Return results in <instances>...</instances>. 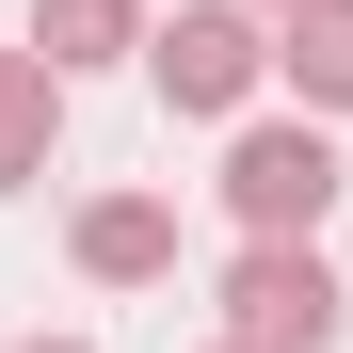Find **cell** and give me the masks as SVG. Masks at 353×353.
Wrapping results in <instances>:
<instances>
[{"instance_id":"obj_1","label":"cell","mask_w":353,"mask_h":353,"mask_svg":"<svg viewBox=\"0 0 353 353\" xmlns=\"http://www.w3.org/2000/svg\"><path fill=\"white\" fill-rule=\"evenodd\" d=\"M209 193L241 209V241H321L353 176H337V145H321V112H289V129H241V145H225Z\"/></svg>"},{"instance_id":"obj_2","label":"cell","mask_w":353,"mask_h":353,"mask_svg":"<svg viewBox=\"0 0 353 353\" xmlns=\"http://www.w3.org/2000/svg\"><path fill=\"white\" fill-rule=\"evenodd\" d=\"M337 321H353V289H337L321 241H241L225 257V337L241 353H337Z\"/></svg>"},{"instance_id":"obj_3","label":"cell","mask_w":353,"mask_h":353,"mask_svg":"<svg viewBox=\"0 0 353 353\" xmlns=\"http://www.w3.org/2000/svg\"><path fill=\"white\" fill-rule=\"evenodd\" d=\"M145 81H161V112H241L273 81V17L257 0H176L145 32Z\"/></svg>"},{"instance_id":"obj_4","label":"cell","mask_w":353,"mask_h":353,"mask_svg":"<svg viewBox=\"0 0 353 353\" xmlns=\"http://www.w3.org/2000/svg\"><path fill=\"white\" fill-rule=\"evenodd\" d=\"M65 257H81L97 289H161V273H176V209H161V193H97V209L65 225Z\"/></svg>"},{"instance_id":"obj_5","label":"cell","mask_w":353,"mask_h":353,"mask_svg":"<svg viewBox=\"0 0 353 353\" xmlns=\"http://www.w3.org/2000/svg\"><path fill=\"white\" fill-rule=\"evenodd\" d=\"M48 145H65V65L48 48H0V193H32Z\"/></svg>"},{"instance_id":"obj_6","label":"cell","mask_w":353,"mask_h":353,"mask_svg":"<svg viewBox=\"0 0 353 353\" xmlns=\"http://www.w3.org/2000/svg\"><path fill=\"white\" fill-rule=\"evenodd\" d=\"M145 0H32V48H48V65H65V81H97V65H145Z\"/></svg>"},{"instance_id":"obj_7","label":"cell","mask_w":353,"mask_h":353,"mask_svg":"<svg viewBox=\"0 0 353 353\" xmlns=\"http://www.w3.org/2000/svg\"><path fill=\"white\" fill-rule=\"evenodd\" d=\"M273 81L305 112H353V0H305V17H273Z\"/></svg>"},{"instance_id":"obj_8","label":"cell","mask_w":353,"mask_h":353,"mask_svg":"<svg viewBox=\"0 0 353 353\" xmlns=\"http://www.w3.org/2000/svg\"><path fill=\"white\" fill-rule=\"evenodd\" d=\"M17 353H97V337H17Z\"/></svg>"},{"instance_id":"obj_9","label":"cell","mask_w":353,"mask_h":353,"mask_svg":"<svg viewBox=\"0 0 353 353\" xmlns=\"http://www.w3.org/2000/svg\"><path fill=\"white\" fill-rule=\"evenodd\" d=\"M257 17H305V0H257Z\"/></svg>"},{"instance_id":"obj_10","label":"cell","mask_w":353,"mask_h":353,"mask_svg":"<svg viewBox=\"0 0 353 353\" xmlns=\"http://www.w3.org/2000/svg\"><path fill=\"white\" fill-rule=\"evenodd\" d=\"M225 353H241V337H225Z\"/></svg>"}]
</instances>
